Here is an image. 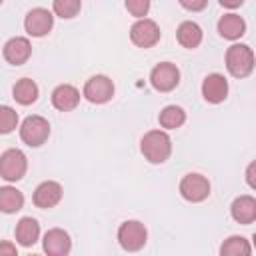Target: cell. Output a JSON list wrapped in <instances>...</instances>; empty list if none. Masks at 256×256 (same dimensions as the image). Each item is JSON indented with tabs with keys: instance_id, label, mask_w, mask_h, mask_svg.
Listing matches in <instances>:
<instances>
[{
	"instance_id": "cell-7",
	"label": "cell",
	"mask_w": 256,
	"mask_h": 256,
	"mask_svg": "<svg viewBox=\"0 0 256 256\" xmlns=\"http://www.w3.org/2000/svg\"><path fill=\"white\" fill-rule=\"evenodd\" d=\"M150 84L158 92H172L180 84V70L172 62H160L150 72Z\"/></svg>"
},
{
	"instance_id": "cell-11",
	"label": "cell",
	"mask_w": 256,
	"mask_h": 256,
	"mask_svg": "<svg viewBox=\"0 0 256 256\" xmlns=\"http://www.w3.org/2000/svg\"><path fill=\"white\" fill-rule=\"evenodd\" d=\"M4 60L12 66H22L28 62V58L32 56V44L28 38L24 36H16V38H10L6 44H4Z\"/></svg>"
},
{
	"instance_id": "cell-14",
	"label": "cell",
	"mask_w": 256,
	"mask_h": 256,
	"mask_svg": "<svg viewBox=\"0 0 256 256\" xmlns=\"http://www.w3.org/2000/svg\"><path fill=\"white\" fill-rule=\"evenodd\" d=\"M202 96L210 104L224 102L226 96H228V80L222 74H218V72L208 74L204 78V82H202Z\"/></svg>"
},
{
	"instance_id": "cell-19",
	"label": "cell",
	"mask_w": 256,
	"mask_h": 256,
	"mask_svg": "<svg viewBox=\"0 0 256 256\" xmlns=\"http://www.w3.org/2000/svg\"><path fill=\"white\" fill-rule=\"evenodd\" d=\"M176 38H178V44H180L182 48L194 50V48H198V46L202 44L204 34H202V28H200L196 22L186 20V22H182V24L178 26V30H176Z\"/></svg>"
},
{
	"instance_id": "cell-28",
	"label": "cell",
	"mask_w": 256,
	"mask_h": 256,
	"mask_svg": "<svg viewBox=\"0 0 256 256\" xmlns=\"http://www.w3.org/2000/svg\"><path fill=\"white\" fill-rule=\"evenodd\" d=\"M14 256V254H18V248L14 246V244H10V242H0V256Z\"/></svg>"
},
{
	"instance_id": "cell-12",
	"label": "cell",
	"mask_w": 256,
	"mask_h": 256,
	"mask_svg": "<svg viewBox=\"0 0 256 256\" xmlns=\"http://www.w3.org/2000/svg\"><path fill=\"white\" fill-rule=\"evenodd\" d=\"M62 194H64V190H62V186H60L58 182H54V180H46V182L38 184V188L34 190L32 200H34L36 208L50 210V208H54V206L60 204Z\"/></svg>"
},
{
	"instance_id": "cell-26",
	"label": "cell",
	"mask_w": 256,
	"mask_h": 256,
	"mask_svg": "<svg viewBox=\"0 0 256 256\" xmlns=\"http://www.w3.org/2000/svg\"><path fill=\"white\" fill-rule=\"evenodd\" d=\"M126 10L134 18H146L150 12V0H126Z\"/></svg>"
},
{
	"instance_id": "cell-1",
	"label": "cell",
	"mask_w": 256,
	"mask_h": 256,
	"mask_svg": "<svg viewBox=\"0 0 256 256\" xmlns=\"http://www.w3.org/2000/svg\"><path fill=\"white\" fill-rule=\"evenodd\" d=\"M140 150L150 164H164L172 154V140L164 130H150L142 136Z\"/></svg>"
},
{
	"instance_id": "cell-17",
	"label": "cell",
	"mask_w": 256,
	"mask_h": 256,
	"mask_svg": "<svg viewBox=\"0 0 256 256\" xmlns=\"http://www.w3.org/2000/svg\"><path fill=\"white\" fill-rule=\"evenodd\" d=\"M218 34L226 40H240L246 34V22L238 14H224L218 20Z\"/></svg>"
},
{
	"instance_id": "cell-3",
	"label": "cell",
	"mask_w": 256,
	"mask_h": 256,
	"mask_svg": "<svg viewBox=\"0 0 256 256\" xmlns=\"http://www.w3.org/2000/svg\"><path fill=\"white\" fill-rule=\"evenodd\" d=\"M28 170V158L22 150L10 148L0 156V176L6 182H18L26 176Z\"/></svg>"
},
{
	"instance_id": "cell-8",
	"label": "cell",
	"mask_w": 256,
	"mask_h": 256,
	"mask_svg": "<svg viewBox=\"0 0 256 256\" xmlns=\"http://www.w3.org/2000/svg\"><path fill=\"white\" fill-rule=\"evenodd\" d=\"M82 96L92 104H106L114 96V82L104 74H96L84 84Z\"/></svg>"
},
{
	"instance_id": "cell-20",
	"label": "cell",
	"mask_w": 256,
	"mask_h": 256,
	"mask_svg": "<svg viewBox=\"0 0 256 256\" xmlns=\"http://www.w3.org/2000/svg\"><path fill=\"white\" fill-rule=\"evenodd\" d=\"M38 94H40L38 84H36L34 80H30V78H20V80L14 84V88H12V98H14L20 106H30V104H34V102L38 100Z\"/></svg>"
},
{
	"instance_id": "cell-22",
	"label": "cell",
	"mask_w": 256,
	"mask_h": 256,
	"mask_svg": "<svg viewBox=\"0 0 256 256\" xmlns=\"http://www.w3.org/2000/svg\"><path fill=\"white\" fill-rule=\"evenodd\" d=\"M158 122H160V126L166 128V130H176V128L184 126V122H186V112H184V108H180V106H166V108L160 112Z\"/></svg>"
},
{
	"instance_id": "cell-15",
	"label": "cell",
	"mask_w": 256,
	"mask_h": 256,
	"mask_svg": "<svg viewBox=\"0 0 256 256\" xmlns=\"http://www.w3.org/2000/svg\"><path fill=\"white\" fill-rule=\"evenodd\" d=\"M80 104V90L72 84H60L52 92V106L60 112H72Z\"/></svg>"
},
{
	"instance_id": "cell-4",
	"label": "cell",
	"mask_w": 256,
	"mask_h": 256,
	"mask_svg": "<svg viewBox=\"0 0 256 256\" xmlns=\"http://www.w3.org/2000/svg\"><path fill=\"white\" fill-rule=\"evenodd\" d=\"M148 240V230L138 220H126L118 228V242L126 252H138Z\"/></svg>"
},
{
	"instance_id": "cell-21",
	"label": "cell",
	"mask_w": 256,
	"mask_h": 256,
	"mask_svg": "<svg viewBox=\"0 0 256 256\" xmlns=\"http://www.w3.org/2000/svg\"><path fill=\"white\" fill-rule=\"evenodd\" d=\"M24 208V194L14 186L0 188V212L2 214H16Z\"/></svg>"
},
{
	"instance_id": "cell-25",
	"label": "cell",
	"mask_w": 256,
	"mask_h": 256,
	"mask_svg": "<svg viewBox=\"0 0 256 256\" xmlns=\"http://www.w3.org/2000/svg\"><path fill=\"white\" fill-rule=\"evenodd\" d=\"M18 128V112L10 106H0V134H10Z\"/></svg>"
},
{
	"instance_id": "cell-29",
	"label": "cell",
	"mask_w": 256,
	"mask_h": 256,
	"mask_svg": "<svg viewBox=\"0 0 256 256\" xmlns=\"http://www.w3.org/2000/svg\"><path fill=\"white\" fill-rule=\"evenodd\" d=\"M220 2V6H224V8H230V10H234V8H240L242 4H244V0H218Z\"/></svg>"
},
{
	"instance_id": "cell-6",
	"label": "cell",
	"mask_w": 256,
	"mask_h": 256,
	"mask_svg": "<svg viewBox=\"0 0 256 256\" xmlns=\"http://www.w3.org/2000/svg\"><path fill=\"white\" fill-rule=\"evenodd\" d=\"M160 26L150 18H138L130 28V40L138 48H152L160 42Z\"/></svg>"
},
{
	"instance_id": "cell-24",
	"label": "cell",
	"mask_w": 256,
	"mask_h": 256,
	"mask_svg": "<svg viewBox=\"0 0 256 256\" xmlns=\"http://www.w3.org/2000/svg\"><path fill=\"white\" fill-rule=\"evenodd\" d=\"M52 10H54L56 16H60L64 20H70V18L80 14L82 0H54L52 2Z\"/></svg>"
},
{
	"instance_id": "cell-9",
	"label": "cell",
	"mask_w": 256,
	"mask_h": 256,
	"mask_svg": "<svg viewBox=\"0 0 256 256\" xmlns=\"http://www.w3.org/2000/svg\"><path fill=\"white\" fill-rule=\"evenodd\" d=\"M180 194L188 202H204L210 196V182L202 174H186L180 180Z\"/></svg>"
},
{
	"instance_id": "cell-31",
	"label": "cell",
	"mask_w": 256,
	"mask_h": 256,
	"mask_svg": "<svg viewBox=\"0 0 256 256\" xmlns=\"http://www.w3.org/2000/svg\"><path fill=\"white\" fill-rule=\"evenodd\" d=\"M2 2H4V0H0V4H2Z\"/></svg>"
},
{
	"instance_id": "cell-18",
	"label": "cell",
	"mask_w": 256,
	"mask_h": 256,
	"mask_svg": "<svg viewBox=\"0 0 256 256\" xmlns=\"http://www.w3.org/2000/svg\"><path fill=\"white\" fill-rule=\"evenodd\" d=\"M230 214L238 224H252L256 220V200L252 196H238L230 206Z\"/></svg>"
},
{
	"instance_id": "cell-13",
	"label": "cell",
	"mask_w": 256,
	"mask_h": 256,
	"mask_svg": "<svg viewBox=\"0 0 256 256\" xmlns=\"http://www.w3.org/2000/svg\"><path fill=\"white\" fill-rule=\"evenodd\" d=\"M42 248H44V252L48 256H66L72 250V240H70V236H68L66 230L52 228V230H48L44 234Z\"/></svg>"
},
{
	"instance_id": "cell-2",
	"label": "cell",
	"mask_w": 256,
	"mask_h": 256,
	"mask_svg": "<svg viewBox=\"0 0 256 256\" xmlns=\"http://www.w3.org/2000/svg\"><path fill=\"white\" fill-rule=\"evenodd\" d=\"M226 68L234 78H246L254 70V52L246 44H232L226 52Z\"/></svg>"
},
{
	"instance_id": "cell-5",
	"label": "cell",
	"mask_w": 256,
	"mask_h": 256,
	"mask_svg": "<svg viewBox=\"0 0 256 256\" xmlns=\"http://www.w3.org/2000/svg\"><path fill=\"white\" fill-rule=\"evenodd\" d=\"M20 138L24 144L38 148L50 138V124L42 116H28L20 126Z\"/></svg>"
},
{
	"instance_id": "cell-27",
	"label": "cell",
	"mask_w": 256,
	"mask_h": 256,
	"mask_svg": "<svg viewBox=\"0 0 256 256\" xmlns=\"http://www.w3.org/2000/svg\"><path fill=\"white\" fill-rule=\"evenodd\" d=\"M182 8L190 10V12H202L208 6V0H178Z\"/></svg>"
},
{
	"instance_id": "cell-23",
	"label": "cell",
	"mask_w": 256,
	"mask_h": 256,
	"mask_svg": "<svg viewBox=\"0 0 256 256\" xmlns=\"http://www.w3.org/2000/svg\"><path fill=\"white\" fill-rule=\"evenodd\" d=\"M250 252L252 248L244 236H230L220 248L222 256H250Z\"/></svg>"
},
{
	"instance_id": "cell-16",
	"label": "cell",
	"mask_w": 256,
	"mask_h": 256,
	"mask_svg": "<svg viewBox=\"0 0 256 256\" xmlns=\"http://www.w3.org/2000/svg\"><path fill=\"white\" fill-rule=\"evenodd\" d=\"M40 238V224L36 218L32 216H24L20 218V222L16 224V242L24 248H30L38 242Z\"/></svg>"
},
{
	"instance_id": "cell-30",
	"label": "cell",
	"mask_w": 256,
	"mask_h": 256,
	"mask_svg": "<svg viewBox=\"0 0 256 256\" xmlns=\"http://www.w3.org/2000/svg\"><path fill=\"white\" fill-rule=\"evenodd\" d=\"M254 164H250L248 166V172H246V180H248V184H250V188H256V184H254Z\"/></svg>"
},
{
	"instance_id": "cell-10",
	"label": "cell",
	"mask_w": 256,
	"mask_h": 256,
	"mask_svg": "<svg viewBox=\"0 0 256 256\" xmlns=\"http://www.w3.org/2000/svg\"><path fill=\"white\" fill-rule=\"evenodd\" d=\"M24 28L30 36L42 38L54 28V14L46 8H32L24 18Z\"/></svg>"
}]
</instances>
